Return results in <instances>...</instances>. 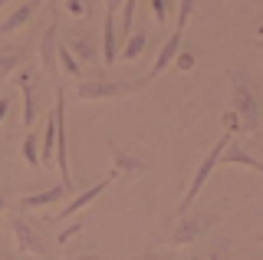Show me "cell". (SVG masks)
I'll return each mask as SVG.
<instances>
[{
    "mask_svg": "<svg viewBox=\"0 0 263 260\" xmlns=\"http://www.w3.org/2000/svg\"><path fill=\"white\" fill-rule=\"evenodd\" d=\"M115 13L105 10V30H102V63L105 66H112L115 60H119V50H115Z\"/></svg>",
    "mask_w": 263,
    "mask_h": 260,
    "instance_id": "4fadbf2b",
    "label": "cell"
},
{
    "mask_svg": "<svg viewBox=\"0 0 263 260\" xmlns=\"http://www.w3.org/2000/svg\"><path fill=\"white\" fill-rule=\"evenodd\" d=\"M36 7H40V0H27V4H20L16 10H10L4 17V23H0V36H10V33H16V30L27 23L33 13H36Z\"/></svg>",
    "mask_w": 263,
    "mask_h": 260,
    "instance_id": "30bf717a",
    "label": "cell"
},
{
    "mask_svg": "<svg viewBox=\"0 0 263 260\" xmlns=\"http://www.w3.org/2000/svg\"><path fill=\"white\" fill-rule=\"evenodd\" d=\"M56 27H60V10L53 7V20H49L43 40H40V69L46 72V76H56Z\"/></svg>",
    "mask_w": 263,
    "mask_h": 260,
    "instance_id": "8992f818",
    "label": "cell"
},
{
    "mask_svg": "<svg viewBox=\"0 0 263 260\" xmlns=\"http://www.w3.org/2000/svg\"><path fill=\"white\" fill-rule=\"evenodd\" d=\"M112 181H115V168H112V172L105 175V178H102V181H99V184H92V188H89V191H82V194H76V198H72L69 205H66V208L60 211V214H56V221H66V217H76L79 211L92 205V201H96V198H99V194H102L105 188H109Z\"/></svg>",
    "mask_w": 263,
    "mask_h": 260,
    "instance_id": "52a82bcc",
    "label": "cell"
},
{
    "mask_svg": "<svg viewBox=\"0 0 263 260\" xmlns=\"http://www.w3.org/2000/svg\"><path fill=\"white\" fill-rule=\"evenodd\" d=\"M132 27H135V0H122V27H119V36H132Z\"/></svg>",
    "mask_w": 263,
    "mask_h": 260,
    "instance_id": "d6986e66",
    "label": "cell"
},
{
    "mask_svg": "<svg viewBox=\"0 0 263 260\" xmlns=\"http://www.w3.org/2000/svg\"><path fill=\"white\" fill-rule=\"evenodd\" d=\"M66 194H69V191H66L63 184H53V188H46V191H40V194H27V198H20V211L49 208V205H56V201H63Z\"/></svg>",
    "mask_w": 263,
    "mask_h": 260,
    "instance_id": "8fae6325",
    "label": "cell"
},
{
    "mask_svg": "<svg viewBox=\"0 0 263 260\" xmlns=\"http://www.w3.org/2000/svg\"><path fill=\"white\" fill-rule=\"evenodd\" d=\"M119 7H122V0H109V10H112V13L119 10Z\"/></svg>",
    "mask_w": 263,
    "mask_h": 260,
    "instance_id": "f1b7e54d",
    "label": "cell"
},
{
    "mask_svg": "<svg viewBox=\"0 0 263 260\" xmlns=\"http://www.w3.org/2000/svg\"><path fill=\"white\" fill-rule=\"evenodd\" d=\"M227 145H230V132H227V135H224V139H220L217 145H214V148L208 152V158H204L201 165H197V172H194V178H191V188H187V194L181 198V208H178V214H181V217H187V214H191V205H194V198L201 194L204 181H208V178H211V172L217 168V161H220V155H224V148H227Z\"/></svg>",
    "mask_w": 263,
    "mask_h": 260,
    "instance_id": "3957f363",
    "label": "cell"
},
{
    "mask_svg": "<svg viewBox=\"0 0 263 260\" xmlns=\"http://www.w3.org/2000/svg\"><path fill=\"white\" fill-rule=\"evenodd\" d=\"M7 112H10V96H4V99H0V122L7 119Z\"/></svg>",
    "mask_w": 263,
    "mask_h": 260,
    "instance_id": "4316f807",
    "label": "cell"
},
{
    "mask_svg": "<svg viewBox=\"0 0 263 260\" xmlns=\"http://www.w3.org/2000/svg\"><path fill=\"white\" fill-rule=\"evenodd\" d=\"M53 125H56V139H60V152H56V165L63 175V188L72 191V175H69V152H66V92L63 86H56V102H53Z\"/></svg>",
    "mask_w": 263,
    "mask_h": 260,
    "instance_id": "277c9868",
    "label": "cell"
},
{
    "mask_svg": "<svg viewBox=\"0 0 263 260\" xmlns=\"http://www.w3.org/2000/svg\"><path fill=\"white\" fill-rule=\"evenodd\" d=\"M175 63H178V69H191V66H194V53H191V50H181V53L175 56Z\"/></svg>",
    "mask_w": 263,
    "mask_h": 260,
    "instance_id": "603a6c76",
    "label": "cell"
},
{
    "mask_svg": "<svg viewBox=\"0 0 263 260\" xmlns=\"http://www.w3.org/2000/svg\"><path fill=\"white\" fill-rule=\"evenodd\" d=\"M7 4H10V0H0V10H4V7H7Z\"/></svg>",
    "mask_w": 263,
    "mask_h": 260,
    "instance_id": "4dcf8cb0",
    "label": "cell"
},
{
    "mask_svg": "<svg viewBox=\"0 0 263 260\" xmlns=\"http://www.w3.org/2000/svg\"><path fill=\"white\" fill-rule=\"evenodd\" d=\"M142 89V79H79L76 99L79 102H99V99H119Z\"/></svg>",
    "mask_w": 263,
    "mask_h": 260,
    "instance_id": "7a4b0ae2",
    "label": "cell"
},
{
    "mask_svg": "<svg viewBox=\"0 0 263 260\" xmlns=\"http://www.w3.org/2000/svg\"><path fill=\"white\" fill-rule=\"evenodd\" d=\"M230 92H234V116L240 122V128L247 135H257L260 132V105L253 89L247 86V72L230 69Z\"/></svg>",
    "mask_w": 263,
    "mask_h": 260,
    "instance_id": "6da1fadb",
    "label": "cell"
},
{
    "mask_svg": "<svg viewBox=\"0 0 263 260\" xmlns=\"http://www.w3.org/2000/svg\"><path fill=\"white\" fill-rule=\"evenodd\" d=\"M257 46H260V50H263V43H257Z\"/></svg>",
    "mask_w": 263,
    "mask_h": 260,
    "instance_id": "d6a6232c",
    "label": "cell"
},
{
    "mask_svg": "<svg viewBox=\"0 0 263 260\" xmlns=\"http://www.w3.org/2000/svg\"><path fill=\"white\" fill-rule=\"evenodd\" d=\"M10 231H13V237H16V247L23 250L27 257H36V260H49V250H46V244L36 237V231L27 224V221H20V217H13L10 221Z\"/></svg>",
    "mask_w": 263,
    "mask_h": 260,
    "instance_id": "5b68a950",
    "label": "cell"
},
{
    "mask_svg": "<svg viewBox=\"0 0 263 260\" xmlns=\"http://www.w3.org/2000/svg\"><path fill=\"white\" fill-rule=\"evenodd\" d=\"M20 63H23L20 50H7V53H0V79H7L16 66H20Z\"/></svg>",
    "mask_w": 263,
    "mask_h": 260,
    "instance_id": "ffe728a7",
    "label": "cell"
},
{
    "mask_svg": "<svg viewBox=\"0 0 263 260\" xmlns=\"http://www.w3.org/2000/svg\"><path fill=\"white\" fill-rule=\"evenodd\" d=\"M145 260H155V257H145Z\"/></svg>",
    "mask_w": 263,
    "mask_h": 260,
    "instance_id": "836d02e7",
    "label": "cell"
},
{
    "mask_svg": "<svg viewBox=\"0 0 263 260\" xmlns=\"http://www.w3.org/2000/svg\"><path fill=\"white\" fill-rule=\"evenodd\" d=\"M152 10H155V17H158V20L168 17V4H164V0H152Z\"/></svg>",
    "mask_w": 263,
    "mask_h": 260,
    "instance_id": "d4e9b609",
    "label": "cell"
},
{
    "mask_svg": "<svg viewBox=\"0 0 263 260\" xmlns=\"http://www.w3.org/2000/svg\"><path fill=\"white\" fill-rule=\"evenodd\" d=\"M181 46H184V33H171L168 40H164V46H161V53L155 56V63H152V69H148V79H155V76H161L164 69L171 66V63H175V56L181 53Z\"/></svg>",
    "mask_w": 263,
    "mask_h": 260,
    "instance_id": "ba28073f",
    "label": "cell"
},
{
    "mask_svg": "<svg viewBox=\"0 0 263 260\" xmlns=\"http://www.w3.org/2000/svg\"><path fill=\"white\" fill-rule=\"evenodd\" d=\"M145 30H138V33H132L128 36V43H125V53H122V60H128V63H135L138 56H142V50H145Z\"/></svg>",
    "mask_w": 263,
    "mask_h": 260,
    "instance_id": "ac0fdd59",
    "label": "cell"
},
{
    "mask_svg": "<svg viewBox=\"0 0 263 260\" xmlns=\"http://www.w3.org/2000/svg\"><path fill=\"white\" fill-rule=\"evenodd\" d=\"M56 63L66 69V76L69 79H82V69H79V63L72 60V53L66 50V46H56Z\"/></svg>",
    "mask_w": 263,
    "mask_h": 260,
    "instance_id": "e0dca14e",
    "label": "cell"
},
{
    "mask_svg": "<svg viewBox=\"0 0 263 260\" xmlns=\"http://www.w3.org/2000/svg\"><path fill=\"white\" fill-rule=\"evenodd\" d=\"M82 231V221H72L66 231H60V244H66V240H72V234H79Z\"/></svg>",
    "mask_w": 263,
    "mask_h": 260,
    "instance_id": "cb8c5ba5",
    "label": "cell"
},
{
    "mask_svg": "<svg viewBox=\"0 0 263 260\" xmlns=\"http://www.w3.org/2000/svg\"><path fill=\"white\" fill-rule=\"evenodd\" d=\"M66 7H69V10L76 13V17H82V13H86V7H82L79 0H66Z\"/></svg>",
    "mask_w": 263,
    "mask_h": 260,
    "instance_id": "484cf974",
    "label": "cell"
},
{
    "mask_svg": "<svg viewBox=\"0 0 263 260\" xmlns=\"http://www.w3.org/2000/svg\"><path fill=\"white\" fill-rule=\"evenodd\" d=\"M69 260H99L96 254H82V257H69Z\"/></svg>",
    "mask_w": 263,
    "mask_h": 260,
    "instance_id": "83f0119b",
    "label": "cell"
},
{
    "mask_svg": "<svg viewBox=\"0 0 263 260\" xmlns=\"http://www.w3.org/2000/svg\"><path fill=\"white\" fill-rule=\"evenodd\" d=\"M30 72L23 69V72H16V86H20V92H23V125L33 128V119H36V92H33V83H30Z\"/></svg>",
    "mask_w": 263,
    "mask_h": 260,
    "instance_id": "7c38bea8",
    "label": "cell"
},
{
    "mask_svg": "<svg viewBox=\"0 0 263 260\" xmlns=\"http://www.w3.org/2000/svg\"><path fill=\"white\" fill-rule=\"evenodd\" d=\"M0 211H7V198H4V194H0Z\"/></svg>",
    "mask_w": 263,
    "mask_h": 260,
    "instance_id": "f546056e",
    "label": "cell"
},
{
    "mask_svg": "<svg viewBox=\"0 0 263 260\" xmlns=\"http://www.w3.org/2000/svg\"><path fill=\"white\" fill-rule=\"evenodd\" d=\"M201 260H214V257H201Z\"/></svg>",
    "mask_w": 263,
    "mask_h": 260,
    "instance_id": "1f68e13d",
    "label": "cell"
},
{
    "mask_svg": "<svg viewBox=\"0 0 263 260\" xmlns=\"http://www.w3.org/2000/svg\"><path fill=\"white\" fill-rule=\"evenodd\" d=\"M191 10H194V0H181V13H178V33H184V27H187V17H191Z\"/></svg>",
    "mask_w": 263,
    "mask_h": 260,
    "instance_id": "7402d4cb",
    "label": "cell"
},
{
    "mask_svg": "<svg viewBox=\"0 0 263 260\" xmlns=\"http://www.w3.org/2000/svg\"><path fill=\"white\" fill-rule=\"evenodd\" d=\"M220 161H227V165H250L253 172H260V175H263V161L250 158L243 148H230V145H227V148H224V155H220Z\"/></svg>",
    "mask_w": 263,
    "mask_h": 260,
    "instance_id": "9a60e30c",
    "label": "cell"
},
{
    "mask_svg": "<svg viewBox=\"0 0 263 260\" xmlns=\"http://www.w3.org/2000/svg\"><path fill=\"white\" fill-rule=\"evenodd\" d=\"M109 152H112V161H115V168H122L125 175H145V161H138L135 155H125V152L112 148V145H109Z\"/></svg>",
    "mask_w": 263,
    "mask_h": 260,
    "instance_id": "5bb4252c",
    "label": "cell"
},
{
    "mask_svg": "<svg viewBox=\"0 0 263 260\" xmlns=\"http://www.w3.org/2000/svg\"><path fill=\"white\" fill-rule=\"evenodd\" d=\"M211 224H214L211 217H181V224L175 227V237H171V244H175V247H184V244H191V240L201 237Z\"/></svg>",
    "mask_w": 263,
    "mask_h": 260,
    "instance_id": "9c48e42d",
    "label": "cell"
},
{
    "mask_svg": "<svg viewBox=\"0 0 263 260\" xmlns=\"http://www.w3.org/2000/svg\"><path fill=\"white\" fill-rule=\"evenodd\" d=\"M23 161H27L30 168H36L40 165V148H36V139H33V132L23 139Z\"/></svg>",
    "mask_w": 263,
    "mask_h": 260,
    "instance_id": "44dd1931",
    "label": "cell"
},
{
    "mask_svg": "<svg viewBox=\"0 0 263 260\" xmlns=\"http://www.w3.org/2000/svg\"><path fill=\"white\" fill-rule=\"evenodd\" d=\"M66 50H69L72 56H79L82 63H92V60H96V43H92L89 36H72Z\"/></svg>",
    "mask_w": 263,
    "mask_h": 260,
    "instance_id": "2e32d148",
    "label": "cell"
}]
</instances>
